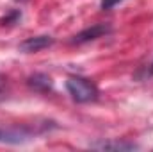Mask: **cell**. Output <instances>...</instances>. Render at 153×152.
<instances>
[{
    "instance_id": "7",
    "label": "cell",
    "mask_w": 153,
    "mask_h": 152,
    "mask_svg": "<svg viewBox=\"0 0 153 152\" xmlns=\"http://www.w3.org/2000/svg\"><path fill=\"white\" fill-rule=\"evenodd\" d=\"M119 2H123V0H102V9H112Z\"/></svg>"
},
{
    "instance_id": "3",
    "label": "cell",
    "mask_w": 153,
    "mask_h": 152,
    "mask_svg": "<svg viewBox=\"0 0 153 152\" xmlns=\"http://www.w3.org/2000/svg\"><path fill=\"white\" fill-rule=\"evenodd\" d=\"M111 32V27L109 25H103V23H98V25H93L89 29H84L82 32H78L75 38H73V43H87V41H93V39H98L105 34Z\"/></svg>"
},
{
    "instance_id": "5",
    "label": "cell",
    "mask_w": 153,
    "mask_h": 152,
    "mask_svg": "<svg viewBox=\"0 0 153 152\" xmlns=\"http://www.w3.org/2000/svg\"><path fill=\"white\" fill-rule=\"evenodd\" d=\"M29 86L36 91H41V93H46L52 90L53 82L52 79L46 75V74H34L32 77H29Z\"/></svg>"
},
{
    "instance_id": "2",
    "label": "cell",
    "mask_w": 153,
    "mask_h": 152,
    "mask_svg": "<svg viewBox=\"0 0 153 152\" xmlns=\"http://www.w3.org/2000/svg\"><path fill=\"white\" fill-rule=\"evenodd\" d=\"M32 138V131L25 129V127H0V143H11V145H18V143H25Z\"/></svg>"
},
{
    "instance_id": "10",
    "label": "cell",
    "mask_w": 153,
    "mask_h": 152,
    "mask_svg": "<svg viewBox=\"0 0 153 152\" xmlns=\"http://www.w3.org/2000/svg\"><path fill=\"white\" fill-rule=\"evenodd\" d=\"M16 2H27V0H16Z\"/></svg>"
},
{
    "instance_id": "6",
    "label": "cell",
    "mask_w": 153,
    "mask_h": 152,
    "mask_svg": "<svg viewBox=\"0 0 153 152\" xmlns=\"http://www.w3.org/2000/svg\"><path fill=\"white\" fill-rule=\"evenodd\" d=\"M93 149H98V150H135L137 145L132 143V141H103V143H94Z\"/></svg>"
},
{
    "instance_id": "8",
    "label": "cell",
    "mask_w": 153,
    "mask_h": 152,
    "mask_svg": "<svg viewBox=\"0 0 153 152\" xmlns=\"http://www.w3.org/2000/svg\"><path fill=\"white\" fill-rule=\"evenodd\" d=\"M4 97H5V91H4V90H2V88H0V100H2V99H4Z\"/></svg>"
},
{
    "instance_id": "9",
    "label": "cell",
    "mask_w": 153,
    "mask_h": 152,
    "mask_svg": "<svg viewBox=\"0 0 153 152\" xmlns=\"http://www.w3.org/2000/svg\"><path fill=\"white\" fill-rule=\"evenodd\" d=\"M150 74L153 75V63H152V68H150Z\"/></svg>"
},
{
    "instance_id": "4",
    "label": "cell",
    "mask_w": 153,
    "mask_h": 152,
    "mask_svg": "<svg viewBox=\"0 0 153 152\" xmlns=\"http://www.w3.org/2000/svg\"><path fill=\"white\" fill-rule=\"evenodd\" d=\"M52 45H53V38H50V36H32V38H27L25 41L20 43V50L32 54V52H39L43 48H48Z\"/></svg>"
},
{
    "instance_id": "1",
    "label": "cell",
    "mask_w": 153,
    "mask_h": 152,
    "mask_svg": "<svg viewBox=\"0 0 153 152\" xmlns=\"http://www.w3.org/2000/svg\"><path fill=\"white\" fill-rule=\"evenodd\" d=\"M66 90L71 95V99L80 104L96 100V97H98V88L84 77H70L66 81Z\"/></svg>"
}]
</instances>
